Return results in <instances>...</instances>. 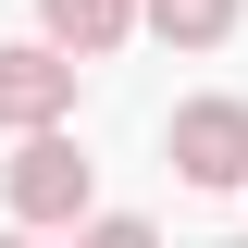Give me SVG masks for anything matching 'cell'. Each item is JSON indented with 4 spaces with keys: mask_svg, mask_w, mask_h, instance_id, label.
Returning a JSON list of instances; mask_svg holds the SVG:
<instances>
[{
    "mask_svg": "<svg viewBox=\"0 0 248 248\" xmlns=\"http://www.w3.org/2000/svg\"><path fill=\"white\" fill-rule=\"evenodd\" d=\"M37 37L87 75V62H112L124 37H137V0H37Z\"/></svg>",
    "mask_w": 248,
    "mask_h": 248,
    "instance_id": "4",
    "label": "cell"
},
{
    "mask_svg": "<svg viewBox=\"0 0 248 248\" xmlns=\"http://www.w3.org/2000/svg\"><path fill=\"white\" fill-rule=\"evenodd\" d=\"M137 25L174 37V50H223L236 37V0H137Z\"/></svg>",
    "mask_w": 248,
    "mask_h": 248,
    "instance_id": "5",
    "label": "cell"
},
{
    "mask_svg": "<svg viewBox=\"0 0 248 248\" xmlns=\"http://www.w3.org/2000/svg\"><path fill=\"white\" fill-rule=\"evenodd\" d=\"M0 248H50V236H0Z\"/></svg>",
    "mask_w": 248,
    "mask_h": 248,
    "instance_id": "7",
    "label": "cell"
},
{
    "mask_svg": "<svg viewBox=\"0 0 248 248\" xmlns=\"http://www.w3.org/2000/svg\"><path fill=\"white\" fill-rule=\"evenodd\" d=\"M161 149H174V174L199 186V199H223V186H248V99H186L174 124H161Z\"/></svg>",
    "mask_w": 248,
    "mask_h": 248,
    "instance_id": "2",
    "label": "cell"
},
{
    "mask_svg": "<svg viewBox=\"0 0 248 248\" xmlns=\"http://www.w3.org/2000/svg\"><path fill=\"white\" fill-rule=\"evenodd\" d=\"M75 248H161V236H149L137 211H87V223H75Z\"/></svg>",
    "mask_w": 248,
    "mask_h": 248,
    "instance_id": "6",
    "label": "cell"
},
{
    "mask_svg": "<svg viewBox=\"0 0 248 248\" xmlns=\"http://www.w3.org/2000/svg\"><path fill=\"white\" fill-rule=\"evenodd\" d=\"M87 149H75V137H62V124H50V137H25V149H13V161H0V199H13V223H25V236H50V223H87Z\"/></svg>",
    "mask_w": 248,
    "mask_h": 248,
    "instance_id": "1",
    "label": "cell"
},
{
    "mask_svg": "<svg viewBox=\"0 0 248 248\" xmlns=\"http://www.w3.org/2000/svg\"><path fill=\"white\" fill-rule=\"evenodd\" d=\"M223 248H248V236H223Z\"/></svg>",
    "mask_w": 248,
    "mask_h": 248,
    "instance_id": "8",
    "label": "cell"
},
{
    "mask_svg": "<svg viewBox=\"0 0 248 248\" xmlns=\"http://www.w3.org/2000/svg\"><path fill=\"white\" fill-rule=\"evenodd\" d=\"M62 112H75V62H62L50 37L0 50V124H13V137H50Z\"/></svg>",
    "mask_w": 248,
    "mask_h": 248,
    "instance_id": "3",
    "label": "cell"
}]
</instances>
